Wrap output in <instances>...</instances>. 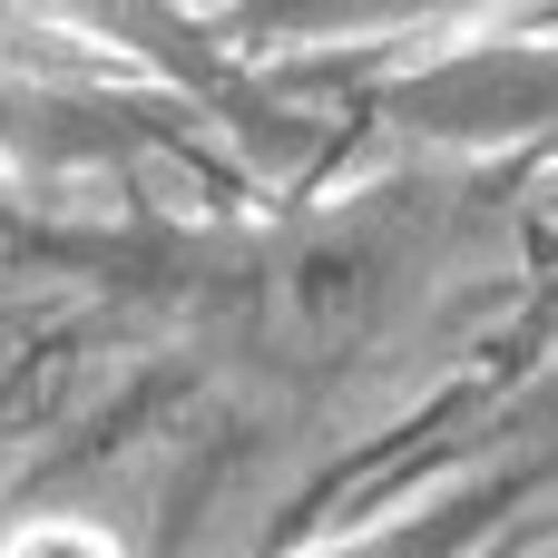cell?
Segmentation results:
<instances>
[{
  "instance_id": "obj_5",
  "label": "cell",
  "mask_w": 558,
  "mask_h": 558,
  "mask_svg": "<svg viewBox=\"0 0 558 558\" xmlns=\"http://www.w3.org/2000/svg\"><path fill=\"white\" fill-rule=\"evenodd\" d=\"M0 558H128L118 549V530L108 520H78V510H39V520H20Z\"/></svg>"
},
{
  "instance_id": "obj_1",
  "label": "cell",
  "mask_w": 558,
  "mask_h": 558,
  "mask_svg": "<svg viewBox=\"0 0 558 558\" xmlns=\"http://www.w3.org/2000/svg\"><path fill=\"white\" fill-rule=\"evenodd\" d=\"M383 216L392 206H343V216H324L284 255L275 294H284V324L304 343H353L363 324L392 314V294H402V226H383Z\"/></svg>"
},
{
  "instance_id": "obj_2",
  "label": "cell",
  "mask_w": 558,
  "mask_h": 558,
  "mask_svg": "<svg viewBox=\"0 0 558 558\" xmlns=\"http://www.w3.org/2000/svg\"><path fill=\"white\" fill-rule=\"evenodd\" d=\"M392 118L451 137V147H500V137H549L558 128V49H471L441 59L392 98Z\"/></svg>"
},
{
  "instance_id": "obj_4",
  "label": "cell",
  "mask_w": 558,
  "mask_h": 558,
  "mask_svg": "<svg viewBox=\"0 0 558 558\" xmlns=\"http://www.w3.org/2000/svg\"><path fill=\"white\" fill-rule=\"evenodd\" d=\"M441 10H481V0H265V20H294V29H392Z\"/></svg>"
},
{
  "instance_id": "obj_3",
  "label": "cell",
  "mask_w": 558,
  "mask_h": 558,
  "mask_svg": "<svg viewBox=\"0 0 558 558\" xmlns=\"http://www.w3.org/2000/svg\"><path fill=\"white\" fill-rule=\"evenodd\" d=\"M39 20H69V29H98V39H128V49H167L177 39V0H29Z\"/></svg>"
}]
</instances>
